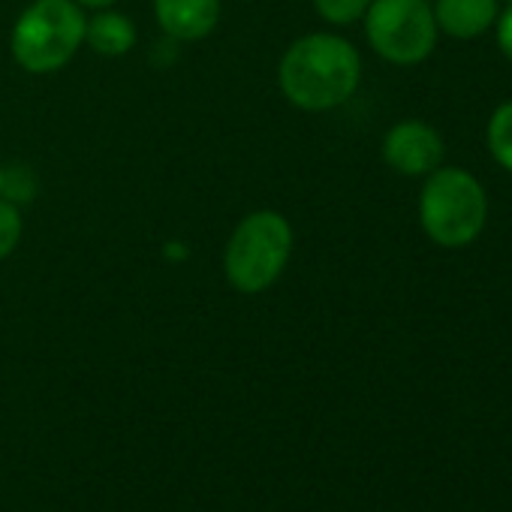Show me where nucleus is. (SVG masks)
<instances>
[{
    "mask_svg": "<svg viewBox=\"0 0 512 512\" xmlns=\"http://www.w3.org/2000/svg\"><path fill=\"white\" fill-rule=\"evenodd\" d=\"M82 10H109L115 0H76Z\"/></svg>",
    "mask_w": 512,
    "mask_h": 512,
    "instance_id": "4468645a",
    "label": "nucleus"
},
{
    "mask_svg": "<svg viewBox=\"0 0 512 512\" xmlns=\"http://www.w3.org/2000/svg\"><path fill=\"white\" fill-rule=\"evenodd\" d=\"M383 163L404 175V178H425L437 166H443L446 157V142L437 127L419 118L398 121L386 130L383 136Z\"/></svg>",
    "mask_w": 512,
    "mask_h": 512,
    "instance_id": "423d86ee",
    "label": "nucleus"
},
{
    "mask_svg": "<svg viewBox=\"0 0 512 512\" xmlns=\"http://www.w3.org/2000/svg\"><path fill=\"white\" fill-rule=\"evenodd\" d=\"M293 223L272 208H260L238 220L223 250L226 281L244 293L256 296L278 284L293 260Z\"/></svg>",
    "mask_w": 512,
    "mask_h": 512,
    "instance_id": "f03ea898",
    "label": "nucleus"
},
{
    "mask_svg": "<svg viewBox=\"0 0 512 512\" xmlns=\"http://www.w3.org/2000/svg\"><path fill=\"white\" fill-rule=\"evenodd\" d=\"M485 145L494 163L512 175V100L500 103L491 112L488 127H485Z\"/></svg>",
    "mask_w": 512,
    "mask_h": 512,
    "instance_id": "9d476101",
    "label": "nucleus"
},
{
    "mask_svg": "<svg viewBox=\"0 0 512 512\" xmlns=\"http://www.w3.org/2000/svg\"><path fill=\"white\" fill-rule=\"evenodd\" d=\"M85 25V10L76 0H34L13 25L16 64L34 76L64 70L85 43Z\"/></svg>",
    "mask_w": 512,
    "mask_h": 512,
    "instance_id": "20e7f679",
    "label": "nucleus"
},
{
    "mask_svg": "<svg viewBox=\"0 0 512 512\" xmlns=\"http://www.w3.org/2000/svg\"><path fill=\"white\" fill-rule=\"evenodd\" d=\"M368 7H371V0H314L317 16L329 25H338V28L365 19Z\"/></svg>",
    "mask_w": 512,
    "mask_h": 512,
    "instance_id": "9b49d317",
    "label": "nucleus"
},
{
    "mask_svg": "<svg viewBox=\"0 0 512 512\" xmlns=\"http://www.w3.org/2000/svg\"><path fill=\"white\" fill-rule=\"evenodd\" d=\"M488 220L482 181L461 166H437L419 190V223L425 235L446 250L470 247Z\"/></svg>",
    "mask_w": 512,
    "mask_h": 512,
    "instance_id": "7ed1b4c3",
    "label": "nucleus"
},
{
    "mask_svg": "<svg viewBox=\"0 0 512 512\" xmlns=\"http://www.w3.org/2000/svg\"><path fill=\"white\" fill-rule=\"evenodd\" d=\"M500 4H503V7H506V4H512V0H500Z\"/></svg>",
    "mask_w": 512,
    "mask_h": 512,
    "instance_id": "dca6fc26",
    "label": "nucleus"
},
{
    "mask_svg": "<svg viewBox=\"0 0 512 512\" xmlns=\"http://www.w3.org/2000/svg\"><path fill=\"white\" fill-rule=\"evenodd\" d=\"M494 31H497V49L512 64V4L500 7V16L494 22Z\"/></svg>",
    "mask_w": 512,
    "mask_h": 512,
    "instance_id": "ddd939ff",
    "label": "nucleus"
},
{
    "mask_svg": "<svg viewBox=\"0 0 512 512\" xmlns=\"http://www.w3.org/2000/svg\"><path fill=\"white\" fill-rule=\"evenodd\" d=\"M22 235H25V220H22L19 205L13 199L0 196V260H7L19 247Z\"/></svg>",
    "mask_w": 512,
    "mask_h": 512,
    "instance_id": "f8f14e48",
    "label": "nucleus"
},
{
    "mask_svg": "<svg viewBox=\"0 0 512 512\" xmlns=\"http://www.w3.org/2000/svg\"><path fill=\"white\" fill-rule=\"evenodd\" d=\"M4 187H7V169H4V163H0V193H4Z\"/></svg>",
    "mask_w": 512,
    "mask_h": 512,
    "instance_id": "2eb2a0df",
    "label": "nucleus"
},
{
    "mask_svg": "<svg viewBox=\"0 0 512 512\" xmlns=\"http://www.w3.org/2000/svg\"><path fill=\"white\" fill-rule=\"evenodd\" d=\"M154 16L166 37L196 43L217 28L220 0H154Z\"/></svg>",
    "mask_w": 512,
    "mask_h": 512,
    "instance_id": "0eeeda50",
    "label": "nucleus"
},
{
    "mask_svg": "<svg viewBox=\"0 0 512 512\" xmlns=\"http://www.w3.org/2000/svg\"><path fill=\"white\" fill-rule=\"evenodd\" d=\"M136 40L139 34L133 19L115 10H100L85 25V43L103 58H124L127 52H133Z\"/></svg>",
    "mask_w": 512,
    "mask_h": 512,
    "instance_id": "1a4fd4ad",
    "label": "nucleus"
},
{
    "mask_svg": "<svg viewBox=\"0 0 512 512\" xmlns=\"http://www.w3.org/2000/svg\"><path fill=\"white\" fill-rule=\"evenodd\" d=\"M278 82L290 106L302 112H332L359 91L362 55L341 34H308L284 52Z\"/></svg>",
    "mask_w": 512,
    "mask_h": 512,
    "instance_id": "f257e3e1",
    "label": "nucleus"
},
{
    "mask_svg": "<svg viewBox=\"0 0 512 512\" xmlns=\"http://www.w3.org/2000/svg\"><path fill=\"white\" fill-rule=\"evenodd\" d=\"M500 0H434L437 31L452 40H476L488 34L500 16Z\"/></svg>",
    "mask_w": 512,
    "mask_h": 512,
    "instance_id": "6e6552de",
    "label": "nucleus"
},
{
    "mask_svg": "<svg viewBox=\"0 0 512 512\" xmlns=\"http://www.w3.org/2000/svg\"><path fill=\"white\" fill-rule=\"evenodd\" d=\"M365 37L383 61L416 67L431 58L440 31L428 0H371Z\"/></svg>",
    "mask_w": 512,
    "mask_h": 512,
    "instance_id": "39448f33",
    "label": "nucleus"
}]
</instances>
